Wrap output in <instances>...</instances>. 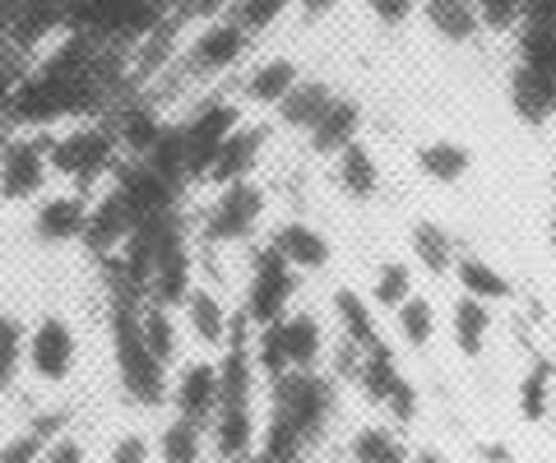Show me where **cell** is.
<instances>
[{
  "mask_svg": "<svg viewBox=\"0 0 556 463\" xmlns=\"http://www.w3.org/2000/svg\"><path fill=\"white\" fill-rule=\"evenodd\" d=\"M89 195L84 191H56L42 195L38 209H33V236L42 246H70L84 242V228H89Z\"/></svg>",
  "mask_w": 556,
  "mask_h": 463,
  "instance_id": "cell-12",
  "label": "cell"
},
{
  "mask_svg": "<svg viewBox=\"0 0 556 463\" xmlns=\"http://www.w3.org/2000/svg\"><path fill=\"white\" fill-rule=\"evenodd\" d=\"M251 352H255V371L265 375V381H283L292 371L288 366V348H283V334H278V324H265V330L251 334Z\"/></svg>",
  "mask_w": 556,
  "mask_h": 463,
  "instance_id": "cell-40",
  "label": "cell"
},
{
  "mask_svg": "<svg viewBox=\"0 0 556 463\" xmlns=\"http://www.w3.org/2000/svg\"><path fill=\"white\" fill-rule=\"evenodd\" d=\"M399 381H404V371H399V357H394V348H390V343H380V348L362 352L357 389H362V399H367V403H380V408H386L390 389H394Z\"/></svg>",
  "mask_w": 556,
  "mask_h": 463,
  "instance_id": "cell-33",
  "label": "cell"
},
{
  "mask_svg": "<svg viewBox=\"0 0 556 463\" xmlns=\"http://www.w3.org/2000/svg\"><path fill=\"white\" fill-rule=\"evenodd\" d=\"M269 134L274 130L265 121H241L237 134L223 144V153L214 158V167H208L204 185L223 191V185H237V181H255V167H260V158H265V149H269Z\"/></svg>",
  "mask_w": 556,
  "mask_h": 463,
  "instance_id": "cell-13",
  "label": "cell"
},
{
  "mask_svg": "<svg viewBox=\"0 0 556 463\" xmlns=\"http://www.w3.org/2000/svg\"><path fill=\"white\" fill-rule=\"evenodd\" d=\"M408 297H417L413 265L408 260H386V265L376 269V279H371V301L380 306V311H399Z\"/></svg>",
  "mask_w": 556,
  "mask_h": 463,
  "instance_id": "cell-39",
  "label": "cell"
},
{
  "mask_svg": "<svg viewBox=\"0 0 556 463\" xmlns=\"http://www.w3.org/2000/svg\"><path fill=\"white\" fill-rule=\"evenodd\" d=\"M334 185L353 200V204H367L380 195V158L371 153V144H348L339 158H334Z\"/></svg>",
  "mask_w": 556,
  "mask_h": 463,
  "instance_id": "cell-23",
  "label": "cell"
},
{
  "mask_svg": "<svg viewBox=\"0 0 556 463\" xmlns=\"http://www.w3.org/2000/svg\"><path fill=\"white\" fill-rule=\"evenodd\" d=\"M292 5H298L306 20H325L329 10H339V0H292Z\"/></svg>",
  "mask_w": 556,
  "mask_h": 463,
  "instance_id": "cell-51",
  "label": "cell"
},
{
  "mask_svg": "<svg viewBox=\"0 0 556 463\" xmlns=\"http://www.w3.org/2000/svg\"><path fill=\"white\" fill-rule=\"evenodd\" d=\"M492 306L478 301V297H455V306H450V338H455V352L464 357V362H478V357L486 352V338H492Z\"/></svg>",
  "mask_w": 556,
  "mask_h": 463,
  "instance_id": "cell-22",
  "label": "cell"
},
{
  "mask_svg": "<svg viewBox=\"0 0 556 463\" xmlns=\"http://www.w3.org/2000/svg\"><path fill=\"white\" fill-rule=\"evenodd\" d=\"M28 362V324L14 311H0V394H10Z\"/></svg>",
  "mask_w": 556,
  "mask_h": 463,
  "instance_id": "cell-37",
  "label": "cell"
},
{
  "mask_svg": "<svg viewBox=\"0 0 556 463\" xmlns=\"http://www.w3.org/2000/svg\"><path fill=\"white\" fill-rule=\"evenodd\" d=\"M302 83V65L292 56H265L255 61L247 79H241V102H251V107H269L278 112L283 107V98Z\"/></svg>",
  "mask_w": 556,
  "mask_h": 463,
  "instance_id": "cell-16",
  "label": "cell"
},
{
  "mask_svg": "<svg viewBox=\"0 0 556 463\" xmlns=\"http://www.w3.org/2000/svg\"><path fill=\"white\" fill-rule=\"evenodd\" d=\"M241 126V107L237 102H204L200 112H190V121H181V140H186V171L195 181L208 177V167L223 153V144L237 134Z\"/></svg>",
  "mask_w": 556,
  "mask_h": 463,
  "instance_id": "cell-9",
  "label": "cell"
},
{
  "mask_svg": "<svg viewBox=\"0 0 556 463\" xmlns=\"http://www.w3.org/2000/svg\"><path fill=\"white\" fill-rule=\"evenodd\" d=\"M413 163H417V171H422L427 181L459 185L468 171H473V149L459 144V140H427V144H417Z\"/></svg>",
  "mask_w": 556,
  "mask_h": 463,
  "instance_id": "cell-28",
  "label": "cell"
},
{
  "mask_svg": "<svg viewBox=\"0 0 556 463\" xmlns=\"http://www.w3.org/2000/svg\"><path fill=\"white\" fill-rule=\"evenodd\" d=\"M139 228V214L130 209V200L126 191L112 181V185H102V191L93 195L89 204V228H84V250L93 255V260L102 265H112L121 250H126V242L135 236Z\"/></svg>",
  "mask_w": 556,
  "mask_h": 463,
  "instance_id": "cell-10",
  "label": "cell"
},
{
  "mask_svg": "<svg viewBox=\"0 0 556 463\" xmlns=\"http://www.w3.org/2000/svg\"><path fill=\"white\" fill-rule=\"evenodd\" d=\"M413 463H450L437 445H422V450H413Z\"/></svg>",
  "mask_w": 556,
  "mask_h": 463,
  "instance_id": "cell-52",
  "label": "cell"
},
{
  "mask_svg": "<svg viewBox=\"0 0 556 463\" xmlns=\"http://www.w3.org/2000/svg\"><path fill=\"white\" fill-rule=\"evenodd\" d=\"M269 214V195L260 181H237V185H223L214 195V204L204 209V236L214 246H237V242H251L260 232V222Z\"/></svg>",
  "mask_w": 556,
  "mask_h": 463,
  "instance_id": "cell-5",
  "label": "cell"
},
{
  "mask_svg": "<svg viewBox=\"0 0 556 463\" xmlns=\"http://www.w3.org/2000/svg\"><path fill=\"white\" fill-rule=\"evenodd\" d=\"M269 246L283 255V260L298 269V273H320L329 260H334V246H329V236L320 228H311V222H302V218L278 222L274 236H269Z\"/></svg>",
  "mask_w": 556,
  "mask_h": 463,
  "instance_id": "cell-17",
  "label": "cell"
},
{
  "mask_svg": "<svg viewBox=\"0 0 556 463\" xmlns=\"http://www.w3.org/2000/svg\"><path fill=\"white\" fill-rule=\"evenodd\" d=\"M139 330H144L149 352L159 357L167 371H177V366H181V330H186V324H181V311H172V306L144 297V301H139Z\"/></svg>",
  "mask_w": 556,
  "mask_h": 463,
  "instance_id": "cell-21",
  "label": "cell"
},
{
  "mask_svg": "<svg viewBox=\"0 0 556 463\" xmlns=\"http://www.w3.org/2000/svg\"><path fill=\"white\" fill-rule=\"evenodd\" d=\"M547 246H552V255H556V214H547Z\"/></svg>",
  "mask_w": 556,
  "mask_h": 463,
  "instance_id": "cell-54",
  "label": "cell"
},
{
  "mask_svg": "<svg viewBox=\"0 0 556 463\" xmlns=\"http://www.w3.org/2000/svg\"><path fill=\"white\" fill-rule=\"evenodd\" d=\"M260 454L274 459V463H302L306 440H302L298 432H292V426H288L283 417H274V413H269V422L260 426Z\"/></svg>",
  "mask_w": 556,
  "mask_h": 463,
  "instance_id": "cell-41",
  "label": "cell"
},
{
  "mask_svg": "<svg viewBox=\"0 0 556 463\" xmlns=\"http://www.w3.org/2000/svg\"><path fill=\"white\" fill-rule=\"evenodd\" d=\"M427 20V28L437 33L441 42L450 47H464L473 42L482 33V20H478V5L473 0H422V10H417Z\"/></svg>",
  "mask_w": 556,
  "mask_h": 463,
  "instance_id": "cell-26",
  "label": "cell"
},
{
  "mask_svg": "<svg viewBox=\"0 0 556 463\" xmlns=\"http://www.w3.org/2000/svg\"><path fill=\"white\" fill-rule=\"evenodd\" d=\"M408 250H413V260L422 265L427 273H437V279H445V273H455V265H459L455 236H450V232L441 228L437 218H422V222H413Z\"/></svg>",
  "mask_w": 556,
  "mask_h": 463,
  "instance_id": "cell-30",
  "label": "cell"
},
{
  "mask_svg": "<svg viewBox=\"0 0 556 463\" xmlns=\"http://www.w3.org/2000/svg\"><path fill=\"white\" fill-rule=\"evenodd\" d=\"M482 459H492V463H510V450H501V445H482Z\"/></svg>",
  "mask_w": 556,
  "mask_h": 463,
  "instance_id": "cell-53",
  "label": "cell"
},
{
  "mask_svg": "<svg viewBox=\"0 0 556 463\" xmlns=\"http://www.w3.org/2000/svg\"><path fill=\"white\" fill-rule=\"evenodd\" d=\"M417 10H422V0H367V14L380 28H404Z\"/></svg>",
  "mask_w": 556,
  "mask_h": 463,
  "instance_id": "cell-47",
  "label": "cell"
},
{
  "mask_svg": "<svg viewBox=\"0 0 556 463\" xmlns=\"http://www.w3.org/2000/svg\"><path fill=\"white\" fill-rule=\"evenodd\" d=\"M181 324H186V334L200 343V348H228V338H232V324L237 316L223 306V297L214 293V287H190V297L181 301Z\"/></svg>",
  "mask_w": 556,
  "mask_h": 463,
  "instance_id": "cell-15",
  "label": "cell"
},
{
  "mask_svg": "<svg viewBox=\"0 0 556 463\" xmlns=\"http://www.w3.org/2000/svg\"><path fill=\"white\" fill-rule=\"evenodd\" d=\"M42 463H93V459H89V450H84V440L75 432H61L56 440L47 445Z\"/></svg>",
  "mask_w": 556,
  "mask_h": 463,
  "instance_id": "cell-48",
  "label": "cell"
},
{
  "mask_svg": "<svg viewBox=\"0 0 556 463\" xmlns=\"http://www.w3.org/2000/svg\"><path fill=\"white\" fill-rule=\"evenodd\" d=\"M208 450L223 463H241L260 450V417L255 408H218V417L208 422Z\"/></svg>",
  "mask_w": 556,
  "mask_h": 463,
  "instance_id": "cell-19",
  "label": "cell"
},
{
  "mask_svg": "<svg viewBox=\"0 0 556 463\" xmlns=\"http://www.w3.org/2000/svg\"><path fill=\"white\" fill-rule=\"evenodd\" d=\"M24 65H20V56H14L10 47H0V112H5V102L14 98V89L24 83Z\"/></svg>",
  "mask_w": 556,
  "mask_h": 463,
  "instance_id": "cell-49",
  "label": "cell"
},
{
  "mask_svg": "<svg viewBox=\"0 0 556 463\" xmlns=\"http://www.w3.org/2000/svg\"><path fill=\"white\" fill-rule=\"evenodd\" d=\"M482 28L492 33H510L515 24H525V0H473Z\"/></svg>",
  "mask_w": 556,
  "mask_h": 463,
  "instance_id": "cell-44",
  "label": "cell"
},
{
  "mask_svg": "<svg viewBox=\"0 0 556 463\" xmlns=\"http://www.w3.org/2000/svg\"><path fill=\"white\" fill-rule=\"evenodd\" d=\"M348 454H353V463H413L394 426H357L348 440Z\"/></svg>",
  "mask_w": 556,
  "mask_h": 463,
  "instance_id": "cell-35",
  "label": "cell"
},
{
  "mask_svg": "<svg viewBox=\"0 0 556 463\" xmlns=\"http://www.w3.org/2000/svg\"><path fill=\"white\" fill-rule=\"evenodd\" d=\"M552 385H556V362L547 357H533V366L519 375V389H515V403H519V417L525 422H543L547 408H552Z\"/></svg>",
  "mask_w": 556,
  "mask_h": 463,
  "instance_id": "cell-34",
  "label": "cell"
},
{
  "mask_svg": "<svg viewBox=\"0 0 556 463\" xmlns=\"http://www.w3.org/2000/svg\"><path fill=\"white\" fill-rule=\"evenodd\" d=\"M247 51H251V33L241 28L232 14H208V20L186 38L181 61H186L190 75L218 79V75L237 70V65L247 61Z\"/></svg>",
  "mask_w": 556,
  "mask_h": 463,
  "instance_id": "cell-4",
  "label": "cell"
},
{
  "mask_svg": "<svg viewBox=\"0 0 556 463\" xmlns=\"http://www.w3.org/2000/svg\"><path fill=\"white\" fill-rule=\"evenodd\" d=\"M552 403H556V385H552Z\"/></svg>",
  "mask_w": 556,
  "mask_h": 463,
  "instance_id": "cell-55",
  "label": "cell"
},
{
  "mask_svg": "<svg viewBox=\"0 0 556 463\" xmlns=\"http://www.w3.org/2000/svg\"><path fill=\"white\" fill-rule=\"evenodd\" d=\"M386 413H390V422H394V426H413V422H417V413H422V394H417V385L408 381V375L390 389Z\"/></svg>",
  "mask_w": 556,
  "mask_h": 463,
  "instance_id": "cell-45",
  "label": "cell"
},
{
  "mask_svg": "<svg viewBox=\"0 0 556 463\" xmlns=\"http://www.w3.org/2000/svg\"><path fill=\"white\" fill-rule=\"evenodd\" d=\"M288 10H292V0H237V5H232V20L255 38V33H269Z\"/></svg>",
  "mask_w": 556,
  "mask_h": 463,
  "instance_id": "cell-42",
  "label": "cell"
},
{
  "mask_svg": "<svg viewBox=\"0 0 556 463\" xmlns=\"http://www.w3.org/2000/svg\"><path fill=\"white\" fill-rule=\"evenodd\" d=\"M159 463H204L208 454V426L186 422V417H167V426L153 440Z\"/></svg>",
  "mask_w": 556,
  "mask_h": 463,
  "instance_id": "cell-32",
  "label": "cell"
},
{
  "mask_svg": "<svg viewBox=\"0 0 556 463\" xmlns=\"http://www.w3.org/2000/svg\"><path fill=\"white\" fill-rule=\"evenodd\" d=\"M519 61L533 65V70H552L556 75V28L525 24V33H519Z\"/></svg>",
  "mask_w": 556,
  "mask_h": 463,
  "instance_id": "cell-43",
  "label": "cell"
},
{
  "mask_svg": "<svg viewBox=\"0 0 556 463\" xmlns=\"http://www.w3.org/2000/svg\"><path fill=\"white\" fill-rule=\"evenodd\" d=\"M510 112L525 126H547L556 116V75L519 61L510 70Z\"/></svg>",
  "mask_w": 556,
  "mask_h": 463,
  "instance_id": "cell-18",
  "label": "cell"
},
{
  "mask_svg": "<svg viewBox=\"0 0 556 463\" xmlns=\"http://www.w3.org/2000/svg\"><path fill=\"white\" fill-rule=\"evenodd\" d=\"M292 293H298V269H292L274 246H265V250L255 255V265H251L247 306H241V316H247L255 330H265V324H278V320L288 316Z\"/></svg>",
  "mask_w": 556,
  "mask_h": 463,
  "instance_id": "cell-8",
  "label": "cell"
},
{
  "mask_svg": "<svg viewBox=\"0 0 556 463\" xmlns=\"http://www.w3.org/2000/svg\"><path fill=\"white\" fill-rule=\"evenodd\" d=\"M362 140V102L357 98H334V107L320 116V126L306 134L316 158H339L348 144Z\"/></svg>",
  "mask_w": 556,
  "mask_h": 463,
  "instance_id": "cell-20",
  "label": "cell"
},
{
  "mask_svg": "<svg viewBox=\"0 0 556 463\" xmlns=\"http://www.w3.org/2000/svg\"><path fill=\"white\" fill-rule=\"evenodd\" d=\"M51 177H61L75 191H89V185H112L121 171V140L116 126L98 121V116H84V121H70L61 130H51Z\"/></svg>",
  "mask_w": 556,
  "mask_h": 463,
  "instance_id": "cell-2",
  "label": "cell"
},
{
  "mask_svg": "<svg viewBox=\"0 0 556 463\" xmlns=\"http://www.w3.org/2000/svg\"><path fill=\"white\" fill-rule=\"evenodd\" d=\"M167 134V121L144 102H135L116 116V140H121V153H126V163H149V153L163 144Z\"/></svg>",
  "mask_w": 556,
  "mask_h": 463,
  "instance_id": "cell-25",
  "label": "cell"
},
{
  "mask_svg": "<svg viewBox=\"0 0 556 463\" xmlns=\"http://www.w3.org/2000/svg\"><path fill=\"white\" fill-rule=\"evenodd\" d=\"M394 330H399V343L413 352H422L431 338H437V306H431L422 293L408 297L404 306L394 311Z\"/></svg>",
  "mask_w": 556,
  "mask_h": 463,
  "instance_id": "cell-38",
  "label": "cell"
},
{
  "mask_svg": "<svg viewBox=\"0 0 556 463\" xmlns=\"http://www.w3.org/2000/svg\"><path fill=\"white\" fill-rule=\"evenodd\" d=\"M334 89H329L325 79H302L298 89H292L288 98H283V107H278L274 116H278V126H288V130H316L320 126V116L334 107Z\"/></svg>",
  "mask_w": 556,
  "mask_h": 463,
  "instance_id": "cell-29",
  "label": "cell"
},
{
  "mask_svg": "<svg viewBox=\"0 0 556 463\" xmlns=\"http://www.w3.org/2000/svg\"><path fill=\"white\" fill-rule=\"evenodd\" d=\"M334 320L343 330V343H353L362 352H371L386 343L380 338V324H376V301L362 297L357 287H334Z\"/></svg>",
  "mask_w": 556,
  "mask_h": 463,
  "instance_id": "cell-24",
  "label": "cell"
},
{
  "mask_svg": "<svg viewBox=\"0 0 556 463\" xmlns=\"http://www.w3.org/2000/svg\"><path fill=\"white\" fill-rule=\"evenodd\" d=\"M139 301H144V297L126 293V287H112L108 334H112V357H116L121 389H126L139 408H159V403H167L172 371L149 352L144 330H139Z\"/></svg>",
  "mask_w": 556,
  "mask_h": 463,
  "instance_id": "cell-1",
  "label": "cell"
},
{
  "mask_svg": "<svg viewBox=\"0 0 556 463\" xmlns=\"http://www.w3.org/2000/svg\"><path fill=\"white\" fill-rule=\"evenodd\" d=\"M455 283H459V293H464V297H478V301H486V306H496V301H510V297H515V283H510L492 260H482V255H459Z\"/></svg>",
  "mask_w": 556,
  "mask_h": 463,
  "instance_id": "cell-31",
  "label": "cell"
},
{
  "mask_svg": "<svg viewBox=\"0 0 556 463\" xmlns=\"http://www.w3.org/2000/svg\"><path fill=\"white\" fill-rule=\"evenodd\" d=\"M218 399H223L218 362H208V357H190V362H181L177 371H172V389H167L172 417L208 426L218 417Z\"/></svg>",
  "mask_w": 556,
  "mask_h": 463,
  "instance_id": "cell-11",
  "label": "cell"
},
{
  "mask_svg": "<svg viewBox=\"0 0 556 463\" xmlns=\"http://www.w3.org/2000/svg\"><path fill=\"white\" fill-rule=\"evenodd\" d=\"M525 24L556 28V0H525Z\"/></svg>",
  "mask_w": 556,
  "mask_h": 463,
  "instance_id": "cell-50",
  "label": "cell"
},
{
  "mask_svg": "<svg viewBox=\"0 0 556 463\" xmlns=\"http://www.w3.org/2000/svg\"><path fill=\"white\" fill-rule=\"evenodd\" d=\"M153 440L144 432H126V436H116L112 440V450H108V463H153Z\"/></svg>",
  "mask_w": 556,
  "mask_h": 463,
  "instance_id": "cell-46",
  "label": "cell"
},
{
  "mask_svg": "<svg viewBox=\"0 0 556 463\" xmlns=\"http://www.w3.org/2000/svg\"><path fill=\"white\" fill-rule=\"evenodd\" d=\"M61 436V417H33L24 432L0 440V463H42L47 445Z\"/></svg>",
  "mask_w": 556,
  "mask_h": 463,
  "instance_id": "cell-36",
  "label": "cell"
},
{
  "mask_svg": "<svg viewBox=\"0 0 556 463\" xmlns=\"http://www.w3.org/2000/svg\"><path fill=\"white\" fill-rule=\"evenodd\" d=\"M47 149H51V130L14 134V140L0 149V200H5V204L42 200V191L51 185Z\"/></svg>",
  "mask_w": 556,
  "mask_h": 463,
  "instance_id": "cell-6",
  "label": "cell"
},
{
  "mask_svg": "<svg viewBox=\"0 0 556 463\" xmlns=\"http://www.w3.org/2000/svg\"><path fill=\"white\" fill-rule=\"evenodd\" d=\"M278 334H283L292 371H316L320 366V357H325V324L311 311H288L283 320H278Z\"/></svg>",
  "mask_w": 556,
  "mask_h": 463,
  "instance_id": "cell-27",
  "label": "cell"
},
{
  "mask_svg": "<svg viewBox=\"0 0 556 463\" xmlns=\"http://www.w3.org/2000/svg\"><path fill=\"white\" fill-rule=\"evenodd\" d=\"M75 362H79V334L75 324L65 316H42L28 324V362L24 371L33 375L38 385L56 389L75 375Z\"/></svg>",
  "mask_w": 556,
  "mask_h": 463,
  "instance_id": "cell-7",
  "label": "cell"
},
{
  "mask_svg": "<svg viewBox=\"0 0 556 463\" xmlns=\"http://www.w3.org/2000/svg\"><path fill=\"white\" fill-rule=\"evenodd\" d=\"M116 185L126 191V200H130V209L139 214V222H144V218H167V214H177V191H181V185L167 181V177H159V171H153L149 163H121Z\"/></svg>",
  "mask_w": 556,
  "mask_h": 463,
  "instance_id": "cell-14",
  "label": "cell"
},
{
  "mask_svg": "<svg viewBox=\"0 0 556 463\" xmlns=\"http://www.w3.org/2000/svg\"><path fill=\"white\" fill-rule=\"evenodd\" d=\"M269 413L283 417L306 445L320 440V432L334 417V381L320 371H288L269 385Z\"/></svg>",
  "mask_w": 556,
  "mask_h": 463,
  "instance_id": "cell-3",
  "label": "cell"
}]
</instances>
